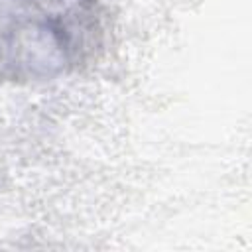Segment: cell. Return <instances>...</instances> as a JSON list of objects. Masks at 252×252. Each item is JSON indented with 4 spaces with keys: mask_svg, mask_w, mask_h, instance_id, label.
<instances>
[{
    "mask_svg": "<svg viewBox=\"0 0 252 252\" xmlns=\"http://www.w3.org/2000/svg\"><path fill=\"white\" fill-rule=\"evenodd\" d=\"M98 0H0V77L53 79L98 45Z\"/></svg>",
    "mask_w": 252,
    "mask_h": 252,
    "instance_id": "6da1fadb",
    "label": "cell"
}]
</instances>
